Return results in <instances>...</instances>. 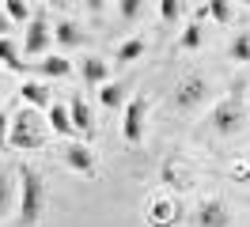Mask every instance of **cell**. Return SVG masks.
Returning a JSON list of instances; mask_svg holds the SVG:
<instances>
[{"label":"cell","instance_id":"cell-1","mask_svg":"<svg viewBox=\"0 0 250 227\" xmlns=\"http://www.w3.org/2000/svg\"><path fill=\"white\" fill-rule=\"evenodd\" d=\"M46 208V186L34 166H19V224L34 227Z\"/></svg>","mask_w":250,"mask_h":227},{"label":"cell","instance_id":"cell-2","mask_svg":"<svg viewBox=\"0 0 250 227\" xmlns=\"http://www.w3.org/2000/svg\"><path fill=\"white\" fill-rule=\"evenodd\" d=\"M42 140H46V133H42L34 110H23V114L12 118V125H8V144L12 148H42Z\"/></svg>","mask_w":250,"mask_h":227},{"label":"cell","instance_id":"cell-3","mask_svg":"<svg viewBox=\"0 0 250 227\" xmlns=\"http://www.w3.org/2000/svg\"><path fill=\"white\" fill-rule=\"evenodd\" d=\"M144 118H148V95H133L125 103V121H122L125 144H141L144 140Z\"/></svg>","mask_w":250,"mask_h":227},{"label":"cell","instance_id":"cell-4","mask_svg":"<svg viewBox=\"0 0 250 227\" xmlns=\"http://www.w3.org/2000/svg\"><path fill=\"white\" fill-rule=\"evenodd\" d=\"M205 91H208V83H205L201 76H186V80L178 83V91H174V110H182V114L197 110V106L205 103Z\"/></svg>","mask_w":250,"mask_h":227},{"label":"cell","instance_id":"cell-5","mask_svg":"<svg viewBox=\"0 0 250 227\" xmlns=\"http://www.w3.org/2000/svg\"><path fill=\"white\" fill-rule=\"evenodd\" d=\"M212 129L220 136H235L243 129V110H239V99H224V103L212 110Z\"/></svg>","mask_w":250,"mask_h":227},{"label":"cell","instance_id":"cell-6","mask_svg":"<svg viewBox=\"0 0 250 227\" xmlns=\"http://www.w3.org/2000/svg\"><path fill=\"white\" fill-rule=\"evenodd\" d=\"M64 163L72 166L76 174H83V178H95V155L83 140H68L64 144Z\"/></svg>","mask_w":250,"mask_h":227},{"label":"cell","instance_id":"cell-7","mask_svg":"<svg viewBox=\"0 0 250 227\" xmlns=\"http://www.w3.org/2000/svg\"><path fill=\"white\" fill-rule=\"evenodd\" d=\"M49 23H46V15H31L27 19V38H23V53H46V45H49Z\"/></svg>","mask_w":250,"mask_h":227},{"label":"cell","instance_id":"cell-8","mask_svg":"<svg viewBox=\"0 0 250 227\" xmlns=\"http://www.w3.org/2000/svg\"><path fill=\"white\" fill-rule=\"evenodd\" d=\"M228 224H231V212L220 197H208L197 208V227H228Z\"/></svg>","mask_w":250,"mask_h":227},{"label":"cell","instance_id":"cell-9","mask_svg":"<svg viewBox=\"0 0 250 227\" xmlns=\"http://www.w3.org/2000/svg\"><path fill=\"white\" fill-rule=\"evenodd\" d=\"M68 118H72V129H76L83 140H91L95 121H91V110H87V103H83V95H80V91L68 99Z\"/></svg>","mask_w":250,"mask_h":227},{"label":"cell","instance_id":"cell-10","mask_svg":"<svg viewBox=\"0 0 250 227\" xmlns=\"http://www.w3.org/2000/svg\"><path fill=\"white\" fill-rule=\"evenodd\" d=\"M53 38H57V45H61V49H76V45L87 42L83 27H80V23H72V19H61V23L53 27Z\"/></svg>","mask_w":250,"mask_h":227},{"label":"cell","instance_id":"cell-11","mask_svg":"<svg viewBox=\"0 0 250 227\" xmlns=\"http://www.w3.org/2000/svg\"><path fill=\"white\" fill-rule=\"evenodd\" d=\"M34 72L46 76V80H64V76L72 72V64H68V57H61V53H49V57H42L34 64Z\"/></svg>","mask_w":250,"mask_h":227},{"label":"cell","instance_id":"cell-12","mask_svg":"<svg viewBox=\"0 0 250 227\" xmlns=\"http://www.w3.org/2000/svg\"><path fill=\"white\" fill-rule=\"evenodd\" d=\"M46 118H49V129L57 136H64V140H72V118H68V106H57V103H49V110H46Z\"/></svg>","mask_w":250,"mask_h":227},{"label":"cell","instance_id":"cell-13","mask_svg":"<svg viewBox=\"0 0 250 227\" xmlns=\"http://www.w3.org/2000/svg\"><path fill=\"white\" fill-rule=\"evenodd\" d=\"M80 76H83L87 87H103L106 76H110V68H106V61H103V57H87V61H83V68H80Z\"/></svg>","mask_w":250,"mask_h":227},{"label":"cell","instance_id":"cell-14","mask_svg":"<svg viewBox=\"0 0 250 227\" xmlns=\"http://www.w3.org/2000/svg\"><path fill=\"white\" fill-rule=\"evenodd\" d=\"M19 95H23V103L34 106V110H49V83H23Z\"/></svg>","mask_w":250,"mask_h":227},{"label":"cell","instance_id":"cell-15","mask_svg":"<svg viewBox=\"0 0 250 227\" xmlns=\"http://www.w3.org/2000/svg\"><path fill=\"white\" fill-rule=\"evenodd\" d=\"M205 8L197 12V19L193 23H186V30H182V38H178V49H197V45L205 42Z\"/></svg>","mask_w":250,"mask_h":227},{"label":"cell","instance_id":"cell-16","mask_svg":"<svg viewBox=\"0 0 250 227\" xmlns=\"http://www.w3.org/2000/svg\"><path fill=\"white\" fill-rule=\"evenodd\" d=\"M125 95H129V87L114 80V83H103V87H99V103L106 106V110H118V106L125 103Z\"/></svg>","mask_w":250,"mask_h":227},{"label":"cell","instance_id":"cell-17","mask_svg":"<svg viewBox=\"0 0 250 227\" xmlns=\"http://www.w3.org/2000/svg\"><path fill=\"white\" fill-rule=\"evenodd\" d=\"M144 49H148V38H129V42L118 45V53H114V57H118V64H133Z\"/></svg>","mask_w":250,"mask_h":227},{"label":"cell","instance_id":"cell-18","mask_svg":"<svg viewBox=\"0 0 250 227\" xmlns=\"http://www.w3.org/2000/svg\"><path fill=\"white\" fill-rule=\"evenodd\" d=\"M0 64L12 68V72H27V64H23V57H19V49L8 42V38H0Z\"/></svg>","mask_w":250,"mask_h":227},{"label":"cell","instance_id":"cell-19","mask_svg":"<svg viewBox=\"0 0 250 227\" xmlns=\"http://www.w3.org/2000/svg\"><path fill=\"white\" fill-rule=\"evenodd\" d=\"M205 15H212L216 23H235V15H231V0H208Z\"/></svg>","mask_w":250,"mask_h":227},{"label":"cell","instance_id":"cell-20","mask_svg":"<svg viewBox=\"0 0 250 227\" xmlns=\"http://www.w3.org/2000/svg\"><path fill=\"white\" fill-rule=\"evenodd\" d=\"M4 15L16 19V23H27V19H31V8H27V0H4Z\"/></svg>","mask_w":250,"mask_h":227},{"label":"cell","instance_id":"cell-21","mask_svg":"<svg viewBox=\"0 0 250 227\" xmlns=\"http://www.w3.org/2000/svg\"><path fill=\"white\" fill-rule=\"evenodd\" d=\"M228 53H231L235 61H250V34H247V30H239V34H235V42H231Z\"/></svg>","mask_w":250,"mask_h":227},{"label":"cell","instance_id":"cell-22","mask_svg":"<svg viewBox=\"0 0 250 227\" xmlns=\"http://www.w3.org/2000/svg\"><path fill=\"white\" fill-rule=\"evenodd\" d=\"M118 12H122L125 23H137L144 12V0H118Z\"/></svg>","mask_w":250,"mask_h":227},{"label":"cell","instance_id":"cell-23","mask_svg":"<svg viewBox=\"0 0 250 227\" xmlns=\"http://www.w3.org/2000/svg\"><path fill=\"white\" fill-rule=\"evenodd\" d=\"M159 15H163V23H174L182 15V0H159Z\"/></svg>","mask_w":250,"mask_h":227},{"label":"cell","instance_id":"cell-24","mask_svg":"<svg viewBox=\"0 0 250 227\" xmlns=\"http://www.w3.org/2000/svg\"><path fill=\"white\" fill-rule=\"evenodd\" d=\"M8 125H12V114L0 110V148H8Z\"/></svg>","mask_w":250,"mask_h":227},{"label":"cell","instance_id":"cell-25","mask_svg":"<svg viewBox=\"0 0 250 227\" xmlns=\"http://www.w3.org/2000/svg\"><path fill=\"white\" fill-rule=\"evenodd\" d=\"M4 208H8V186L0 182V216H4Z\"/></svg>","mask_w":250,"mask_h":227},{"label":"cell","instance_id":"cell-26","mask_svg":"<svg viewBox=\"0 0 250 227\" xmlns=\"http://www.w3.org/2000/svg\"><path fill=\"white\" fill-rule=\"evenodd\" d=\"M171 216V205H163V208H156V220H167ZM174 216H178V208H174Z\"/></svg>","mask_w":250,"mask_h":227},{"label":"cell","instance_id":"cell-27","mask_svg":"<svg viewBox=\"0 0 250 227\" xmlns=\"http://www.w3.org/2000/svg\"><path fill=\"white\" fill-rule=\"evenodd\" d=\"M103 4H106V0H87V8H91V12H103Z\"/></svg>","mask_w":250,"mask_h":227},{"label":"cell","instance_id":"cell-28","mask_svg":"<svg viewBox=\"0 0 250 227\" xmlns=\"http://www.w3.org/2000/svg\"><path fill=\"white\" fill-rule=\"evenodd\" d=\"M4 34H8V15L0 12V38H4Z\"/></svg>","mask_w":250,"mask_h":227},{"label":"cell","instance_id":"cell-29","mask_svg":"<svg viewBox=\"0 0 250 227\" xmlns=\"http://www.w3.org/2000/svg\"><path fill=\"white\" fill-rule=\"evenodd\" d=\"M42 4H53V8H61V4H64V0H42Z\"/></svg>","mask_w":250,"mask_h":227},{"label":"cell","instance_id":"cell-30","mask_svg":"<svg viewBox=\"0 0 250 227\" xmlns=\"http://www.w3.org/2000/svg\"><path fill=\"white\" fill-rule=\"evenodd\" d=\"M239 4H250V0H239Z\"/></svg>","mask_w":250,"mask_h":227},{"label":"cell","instance_id":"cell-31","mask_svg":"<svg viewBox=\"0 0 250 227\" xmlns=\"http://www.w3.org/2000/svg\"><path fill=\"white\" fill-rule=\"evenodd\" d=\"M0 91H4V80H0Z\"/></svg>","mask_w":250,"mask_h":227}]
</instances>
